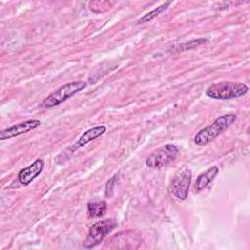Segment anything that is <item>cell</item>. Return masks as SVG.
<instances>
[{
  "mask_svg": "<svg viewBox=\"0 0 250 250\" xmlns=\"http://www.w3.org/2000/svg\"><path fill=\"white\" fill-rule=\"evenodd\" d=\"M235 120L236 115L232 113H228L218 117L211 125L201 129L195 134L193 138L194 144L197 146L208 145L226 131Z\"/></svg>",
  "mask_w": 250,
  "mask_h": 250,
  "instance_id": "obj_1",
  "label": "cell"
},
{
  "mask_svg": "<svg viewBox=\"0 0 250 250\" xmlns=\"http://www.w3.org/2000/svg\"><path fill=\"white\" fill-rule=\"evenodd\" d=\"M248 92V86L244 83L233 81H222L209 86L205 94L215 100H231L244 96Z\"/></svg>",
  "mask_w": 250,
  "mask_h": 250,
  "instance_id": "obj_2",
  "label": "cell"
},
{
  "mask_svg": "<svg viewBox=\"0 0 250 250\" xmlns=\"http://www.w3.org/2000/svg\"><path fill=\"white\" fill-rule=\"evenodd\" d=\"M86 87H87V83L83 80H77V81H72V82L63 84L55 92L47 96L43 100L41 106L44 108H52V107L58 106L61 104L67 101L68 99H70L75 94L83 91Z\"/></svg>",
  "mask_w": 250,
  "mask_h": 250,
  "instance_id": "obj_3",
  "label": "cell"
},
{
  "mask_svg": "<svg viewBox=\"0 0 250 250\" xmlns=\"http://www.w3.org/2000/svg\"><path fill=\"white\" fill-rule=\"evenodd\" d=\"M117 223L113 219H104L96 222L90 227L88 236L85 242H83V247L92 248L100 244L104 237L115 229Z\"/></svg>",
  "mask_w": 250,
  "mask_h": 250,
  "instance_id": "obj_4",
  "label": "cell"
},
{
  "mask_svg": "<svg viewBox=\"0 0 250 250\" xmlns=\"http://www.w3.org/2000/svg\"><path fill=\"white\" fill-rule=\"evenodd\" d=\"M179 153L176 146L167 144L152 151L146 159V165L152 169L162 168L174 161Z\"/></svg>",
  "mask_w": 250,
  "mask_h": 250,
  "instance_id": "obj_5",
  "label": "cell"
},
{
  "mask_svg": "<svg viewBox=\"0 0 250 250\" xmlns=\"http://www.w3.org/2000/svg\"><path fill=\"white\" fill-rule=\"evenodd\" d=\"M190 184L191 170L188 168H184L180 170L172 179L170 184V190L178 199L186 200L188 195Z\"/></svg>",
  "mask_w": 250,
  "mask_h": 250,
  "instance_id": "obj_6",
  "label": "cell"
},
{
  "mask_svg": "<svg viewBox=\"0 0 250 250\" xmlns=\"http://www.w3.org/2000/svg\"><path fill=\"white\" fill-rule=\"evenodd\" d=\"M41 124L40 120L38 119H30L25 120L17 124H14L0 132V140L5 141L22 134H25L31 130L36 129Z\"/></svg>",
  "mask_w": 250,
  "mask_h": 250,
  "instance_id": "obj_7",
  "label": "cell"
},
{
  "mask_svg": "<svg viewBox=\"0 0 250 250\" xmlns=\"http://www.w3.org/2000/svg\"><path fill=\"white\" fill-rule=\"evenodd\" d=\"M44 161L40 158L34 160L30 165L24 167L18 173V180L23 186H28L35 178H37L44 169Z\"/></svg>",
  "mask_w": 250,
  "mask_h": 250,
  "instance_id": "obj_8",
  "label": "cell"
},
{
  "mask_svg": "<svg viewBox=\"0 0 250 250\" xmlns=\"http://www.w3.org/2000/svg\"><path fill=\"white\" fill-rule=\"evenodd\" d=\"M106 131V127L104 125H100V126H96L93 128H90L89 130L85 131L79 138L78 140L72 145L71 146V150L75 151L78 148L84 146L85 145H87L88 143H90L91 141H94L95 139L101 137L102 135H104Z\"/></svg>",
  "mask_w": 250,
  "mask_h": 250,
  "instance_id": "obj_9",
  "label": "cell"
},
{
  "mask_svg": "<svg viewBox=\"0 0 250 250\" xmlns=\"http://www.w3.org/2000/svg\"><path fill=\"white\" fill-rule=\"evenodd\" d=\"M219 174V168L217 166H212L209 169H207L205 172L201 173L195 181L194 184V189L199 191L207 188V186L216 178V176Z\"/></svg>",
  "mask_w": 250,
  "mask_h": 250,
  "instance_id": "obj_10",
  "label": "cell"
},
{
  "mask_svg": "<svg viewBox=\"0 0 250 250\" xmlns=\"http://www.w3.org/2000/svg\"><path fill=\"white\" fill-rule=\"evenodd\" d=\"M106 202L105 201H90L87 204L88 215L90 218H101L104 215L106 211Z\"/></svg>",
  "mask_w": 250,
  "mask_h": 250,
  "instance_id": "obj_11",
  "label": "cell"
},
{
  "mask_svg": "<svg viewBox=\"0 0 250 250\" xmlns=\"http://www.w3.org/2000/svg\"><path fill=\"white\" fill-rule=\"evenodd\" d=\"M171 4H172V1L164 2V3L161 4L160 6L154 8L152 11H150V12L145 14V15L142 16L140 19H138L137 21H136V23H137V24H143V23H146V22L152 21L154 18H156V17H157L158 15H160L162 12L166 11V10L169 8V6H170Z\"/></svg>",
  "mask_w": 250,
  "mask_h": 250,
  "instance_id": "obj_12",
  "label": "cell"
},
{
  "mask_svg": "<svg viewBox=\"0 0 250 250\" xmlns=\"http://www.w3.org/2000/svg\"><path fill=\"white\" fill-rule=\"evenodd\" d=\"M117 178H118L117 175H114L113 177H111V178L107 181V183H106V185H105V195H106V196H111L112 190H113V187H114V185L116 184Z\"/></svg>",
  "mask_w": 250,
  "mask_h": 250,
  "instance_id": "obj_13",
  "label": "cell"
}]
</instances>
